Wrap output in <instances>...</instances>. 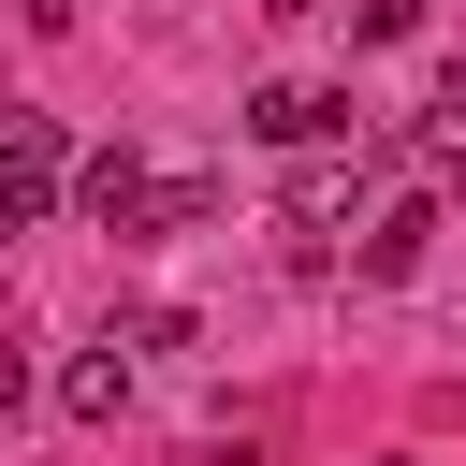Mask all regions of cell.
Segmentation results:
<instances>
[{
    "label": "cell",
    "mask_w": 466,
    "mask_h": 466,
    "mask_svg": "<svg viewBox=\"0 0 466 466\" xmlns=\"http://www.w3.org/2000/svg\"><path fill=\"white\" fill-rule=\"evenodd\" d=\"M422 248H437V204H379L364 218V277H422Z\"/></svg>",
    "instance_id": "cell-4"
},
{
    "label": "cell",
    "mask_w": 466,
    "mask_h": 466,
    "mask_svg": "<svg viewBox=\"0 0 466 466\" xmlns=\"http://www.w3.org/2000/svg\"><path fill=\"white\" fill-rule=\"evenodd\" d=\"M87 218H102V233H116V248H146V175H131V160H116V146H102V160H87Z\"/></svg>",
    "instance_id": "cell-5"
},
{
    "label": "cell",
    "mask_w": 466,
    "mask_h": 466,
    "mask_svg": "<svg viewBox=\"0 0 466 466\" xmlns=\"http://www.w3.org/2000/svg\"><path fill=\"white\" fill-rule=\"evenodd\" d=\"M218 218V175H146V233H204Z\"/></svg>",
    "instance_id": "cell-7"
},
{
    "label": "cell",
    "mask_w": 466,
    "mask_h": 466,
    "mask_svg": "<svg viewBox=\"0 0 466 466\" xmlns=\"http://www.w3.org/2000/svg\"><path fill=\"white\" fill-rule=\"evenodd\" d=\"M350 204H364V160H320V146H306V160H291V233H335Z\"/></svg>",
    "instance_id": "cell-3"
},
{
    "label": "cell",
    "mask_w": 466,
    "mask_h": 466,
    "mask_svg": "<svg viewBox=\"0 0 466 466\" xmlns=\"http://www.w3.org/2000/svg\"><path fill=\"white\" fill-rule=\"evenodd\" d=\"M58 189H87L73 146H58V116H15V218H58Z\"/></svg>",
    "instance_id": "cell-2"
},
{
    "label": "cell",
    "mask_w": 466,
    "mask_h": 466,
    "mask_svg": "<svg viewBox=\"0 0 466 466\" xmlns=\"http://www.w3.org/2000/svg\"><path fill=\"white\" fill-rule=\"evenodd\" d=\"M248 131L262 146H335L350 131V87H248Z\"/></svg>",
    "instance_id": "cell-1"
},
{
    "label": "cell",
    "mask_w": 466,
    "mask_h": 466,
    "mask_svg": "<svg viewBox=\"0 0 466 466\" xmlns=\"http://www.w3.org/2000/svg\"><path fill=\"white\" fill-rule=\"evenodd\" d=\"M262 15H320V0H262Z\"/></svg>",
    "instance_id": "cell-8"
},
{
    "label": "cell",
    "mask_w": 466,
    "mask_h": 466,
    "mask_svg": "<svg viewBox=\"0 0 466 466\" xmlns=\"http://www.w3.org/2000/svg\"><path fill=\"white\" fill-rule=\"evenodd\" d=\"M58 408H73V422H116V408H131V364H116V350H73V364H58Z\"/></svg>",
    "instance_id": "cell-6"
}]
</instances>
